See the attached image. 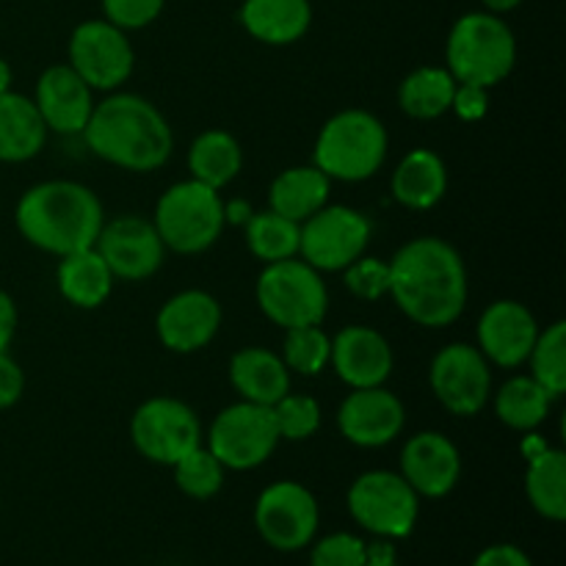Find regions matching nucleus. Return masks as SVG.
I'll list each match as a JSON object with an SVG mask.
<instances>
[{
    "label": "nucleus",
    "mask_w": 566,
    "mask_h": 566,
    "mask_svg": "<svg viewBox=\"0 0 566 566\" xmlns=\"http://www.w3.org/2000/svg\"><path fill=\"white\" fill-rule=\"evenodd\" d=\"M390 296L409 321L426 329L451 326L468 304V269L457 247L434 235L403 243L392 260Z\"/></svg>",
    "instance_id": "obj_1"
},
{
    "label": "nucleus",
    "mask_w": 566,
    "mask_h": 566,
    "mask_svg": "<svg viewBox=\"0 0 566 566\" xmlns=\"http://www.w3.org/2000/svg\"><path fill=\"white\" fill-rule=\"evenodd\" d=\"M81 136L97 158L127 171L160 169L175 149L166 116L138 94H111L94 105Z\"/></svg>",
    "instance_id": "obj_2"
},
{
    "label": "nucleus",
    "mask_w": 566,
    "mask_h": 566,
    "mask_svg": "<svg viewBox=\"0 0 566 566\" xmlns=\"http://www.w3.org/2000/svg\"><path fill=\"white\" fill-rule=\"evenodd\" d=\"M14 221L31 247L64 258L97 243L103 205L97 193L81 182L48 180L22 193Z\"/></svg>",
    "instance_id": "obj_3"
},
{
    "label": "nucleus",
    "mask_w": 566,
    "mask_h": 566,
    "mask_svg": "<svg viewBox=\"0 0 566 566\" xmlns=\"http://www.w3.org/2000/svg\"><path fill=\"white\" fill-rule=\"evenodd\" d=\"M385 158V125L363 108H346L335 114L315 138L313 166H318L329 180H368L381 169Z\"/></svg>",
    "instance_id": "obj_4"
},
{
    "label": "nucleus",
    "mask_w": 566,
    "mask_h": 566,
    "mask_svg": "<svg viewBox=\"0 0 566 566\" xmlns=\"http://www.w3.org/2000/svg\"><path fill=\"white\" fill-rule=\"evenodd\" d=\"M446 70L457 83L492 88L506 81L517 61L514 33L495 14H464L451 28L446 48Z\"/></svg>",
    "instance_id": "obj_5"
},
{
    "label": "nucleus",
    "mask_w": 566,
    "mask_h": 566,
    "mask_svg": "<svg viewBox=\"0 0 566 566\" xmlns=\"http://www.w3.org/2000/svg\"><path fill=\"white\" fill-rule=\"evenodd\" d=\"M153 224L166 249L177 254H199L213 247L224 230V202L216 188L191 177L166 188L155 205Z\"/></svg>",
    "instance_id": "obj_6"
},
{
    "label": "nucleus",
    "mask_w": 566,
    "mask_h": 566,
    "mask_svg": "<svg viewBox=\"0 0 566 566\" xmlns=\"http://www.w3.org/2000/svg\"><path fill=\"white\" fill-rule=\"evenodd\" d=\"M258 304L271 324L287 332L318 326L329 310V293L313 265L291 258L265 265L258 280Z\"/></svg>",
    "instance_id": "obj_7"
},
{
    "label": "nucleus",
    "mask_w": 566,
    "mask_h": 566,
    "mask_svg": "<svg viewBox=\"0 0 566 566\" xmlns=\"http://www.w3.org/2000/svg\"><path fill=\"white\" fill-rule=\"evenodd\" d=\"M348 512L370 534L403 539L418 523L420 495L403 481V475L370 470L348 490Z\"/></svg>",
    "instance_id": "obj_8"
},
{
    "label": "nucleus",
    "mask_w": 566,
    "mask_h": 566,
    "mask_svg": "<svg viewBox=\"0 0 566 566\" xmlns=\"http://www.w3.org/2000/svg\"><path fill=\"white\" fill-rule=\"evenodd\" d=\"M280 442L274 409L241 401L221 409L208 431V451L230 470L260 468Z\"/></svg>",
    "instance_id": "obj_9"
},
{
    "label": "nucleus",
    "mask_w": 566,
    "mask_h": 566,
    "mask_svg": "<svg viewBox=\"0 0 566 566\" xmlns=\"http://www.w3.org/2000/svg\"><path fill=\"white\" fill-rule=\"evenodd\" d=\"M130 437L136 451L155 464H175L202 446L197 412L177 398H149L133 412Z\"/></svg>",
    "instance_id": "obj_10"
},
{
    "label": "nucleus",
    "mask_w": 566,
    "mask_h": 566,
    "mask_svg": "<svg viewBox=\"0 0 566 566\" xmlns=\"http://www.w3.org/2000/svg\"><path fill=\"white\" fill-rule=\"evenodd\" d=\"M370 243V221L346 205L321 208L302 221L298 254L315 271H343L363 258Z\"/></svg>",
    "instance_id": "obj_11"
},
{
    "label": "nucleus",
    "mask_w": 566,
    "mask_h": 566,
    "mask_svg": "<svg viewBox=\"0 0 566 566\" xmlns=\"http://www.w3.org/2000/svg\"><path fill=\"white\" fill-rule=\"evenodd\" d=\"M437 401L457 418H473L484 409L492 392V370L484 354L468 343L440 348L429 368Z\"/></svg>",
    "instance_id": "obj_12"
},
{
    "label": "nucleus",
    "mask_w": 566,
    "mask_h": 566,
    "mask_svg": "<svg viewBox=\"0 0 566 566\" xmlns=\"http://www.w3.org/2000/svg\"><path fill=\"white\" fill-rule=\"evenodd\" d=\"M254 525L271 547L282 553L302 551L318 531V501L296 481L265 486L254 506Z\"/></svg>",
    "instance_id": "obj_13"
},
{
    "label": "nucleus",
    "mask_w": 566,
    "mask_h": 566,
    "mask_svg": "<svg viewBox=\"0 0 566 566\" xmlns=\"http://www.w3.org/2000/svg\"><path fill=\"white\" fill-rule=\"evenodd\" d=\"M133 48L125 31L108 20H88L72 31L70 66L99 92L119 88L133 72Z\"/></svg>",
    "instance_id": "obj_14"
},
{
    "label": "nucleus",
    "mask_w": 566,
    "mask_h": 566,
    "mask_svg": "<svg viewBox=\"0 0 566 566\" xmlns=\"http://www.w3.org/2000/svg\"><path fill=\"white\" fill-rule=\"evenodd\" d=\"M94 249L103 254L114 280L127 282L153 276L160 269L166 254V247L155 224L142 219V216H122V219L103 224Z\"/></svg>",
    "instance_id": "obj_15"
},
{
    "label": "nucleus",
    "mask_w": 566,
    "mask_h": 566,
    "mask_svg": "<svg viewBox=\"0 0 566 566\" xmlns=\"http://www.w3.org/2000/svg\"><path fill=\"white\" fill-rule=\"evenodd\" d=\"M407 423V412L396 392L385 387H359L343 398L337 429L352 446L381 448L396 440Z\"/></svg>",
    "instance_id": "obj_16"
},
{
    "label": "nucleus",
    "mask_w": 566,
    "mask_h": 566,
    "mask_svg": "<svg viewBox=\"0 0 566 566\" xmlns=\"http://www.w3.org/2000/svg\"><path fill=\"white\" fill-rule=\"evenodd\" d=\"M475 335H479L475 348L490 363L501 365V368H520L539 337V324L525 304L514 302V298H501L481 313Z\"/></svg>",
    "instance_id": "obj_17"
},
{
    "label": "nucleus",
    "mask_w": 566,
    "mask_h": 566,
    "mask_svg": "<svg viewBox=\"0 0 566 566\" xmlns=\"http://www.w3.org/2000/svg\"><path fill=\"white\" fill-rule=\"evenodd\" d=\"M221 326V304L208 291H182L158 310L155 329L175 354H193L208 346Z\"/></svg>",
    "instance_id": "obj_18"
},
{
    "label": "nucleus",
    "mask_w": 566,
    "mask_h": 566,
    "mask_svg": "<svg viewBox=\"0 0 566 566\" xmlns=\"http://www.w3.org/2000/svg\"><path fill=\"white\" fill-rule=\"evenodd\" d=\"M401 475L418 495L446 497L462 475L459 448L440 431H420L403 446Z\"/></svg>",
    "instance_id": "obj_19"
},
{
    "label": "nucleus",
    "mask_w": 566,
    "mask_h": 566,
    "mask_svg": "<svg viewBox=\"0 0 566 566\" xmlns=\"http://www.w3.org/2000/svg\"><path fill=\"white\" fill-rule=\"evenodd\" d=\"M329 363L352 390L381 387L392 374V348L387 337L370 326H346L332 340Z\"/></svg>",
    "instance_id": "obj_20"
},
{
    "label": "nucleus",
    "mask_w": 566,
    "mask_h": 566,
    "mask_svg": "<svg viewBox=\"0 0 566 566\" xmlns=\"http://www.w3.org/2000/svg\"><path fill=\"white\" fill-rule=\"evenodd\" d=\"M36 111L48 130L77 136L94 111L92 86L70 64L50 66L36 83Z\"/></svg>",
    "instance_id": "obj_21"
},
{
    "label": "nucleus",
    "mask_w": 566,
    "mask_h": 566,
    "mask_svg": "<svg viewBox=\"0 0 566 566\" xmlns=\"http://www.w3.org/2000/svg\"><path fill=\"white\" fill-rule=\"evenodd\" d=\"M230 381L243 401L274 407L291 392V370L271 348L249 346L230 359Z\"/></svg>",
    "instance_id": "obj_22"
},
{
    "label": "nucleus",
    "mask_w": 566,
    "mask_h": 566,
    "mask_svg": "<svg viewBox=\"0 0 566 566\" xmlns=\"http://www.w3.org/2000/svg\"><path fill=\"white\" fill-rule=\"evenodd\" d=\"M448 169L431 149H412L392 171V199L409 210H429L446 197Z\"/></svg>",
    "instance_id": "obj_23"
},
{
    "label": "nucleus",
    "mask_w": 566,
    "mask_h": 566,
    "mask_svg": "<svg viewBox=\"0 0 566 566\" xmlns=\"http://www.w3.org/2000/svg\"><path fill=\"white\" fill-rule=\"evenodd\" d=\"M48 127L39 116L36 103L17 92L0 94V160L22 164L42 153Z\"/></svg>",
    "instance_id": "obj_24"
},
{
    "label": "nucleus",
    "mask_w": 566,
    "mask_h": 566,
    "mask_svg": "<svg viewBox=\"0 0 566 566\" xmlns=\"http://www.w3.org/2000/svg\"><path fill=\"white\" fill-rule=\"evenodd\" d=\"M55 282H59V291L72 307L81 310H94L99 304H105V298L111 296V287H114V274H111L108 263L103 260V254L94 247L81 249V252L64 254L55 271Z\"/></svg>",
    "instance_id": "obj_25"
},
{
    "label": "nucleus",
    "mask_w": 566,
    "mask_h": 566,
    "mask_svg": "<svg viewBox=\"0 0 566 566\" xmlns=\"http://www.w3.org/2000/svg\"><path fill=\"white\" fill-rule=\"evenodd\" d=\"M329 191L332 180L318 166H293V169H285L271 182L269 210L302 224V221H307L310 216L324 208Z\"/></svg>",
    "instance_id": "obj_26"
},
{
    "label": "nucleus",
    "mask_w": 566,
    "mask_h": 566,
    "mask_svg": "<svg viewBox=\"0 0 566 566\" xmlns=\"http://www.w3.org/2000/svg\"><path fill=\"white\" fill-rule=\"evenodd\" d=\"M313 9L307 0H247L241 22L258 42L293 44L307 33Z\"/></svg>",
    "instance_id": "obj_27"
},
{
    "label": "nucleus",
    "mask_w": 566,
    "mask_h": 566,
    "mask_svg": "<svg viewBox=\"0 0 566 566\" xmlns=\"http://www.w3.org/2000/svg\"><path fill=\"white\" fill-rule=\"evenodd\" d=\"M243 166V149L238 138L227 130H205L193 138L188 149V169L193 180L210 188H224L238 177Z\"/></svg>",
    "instance_id": "obj_28"
},
{
    "label": "nucleus",
    "mask_w": 566,
    "mask_h": 566,
    "mask_svg": "<svg viewBox=\"0 0 566 566\" xmlns=\"http://www.w3.org/2000/svg\"><path fill=\"white\" fill-rule=\"evenodd\" d=\"M525 492L528 501L542 517L562 523L566 520V457L564 451L542 448L528 457L525 473Z\"/></svg>",
    "instance_id": "obj_29"
},
{
    "label": "nucleus",
    "mask_w": 566,
    "mask_h": 566,
    "mask_svg": "<svg viewBox=\"0 0 566 566\" xmlns=\"http://www.w3.org/2000/svg\"><path fill=\"white\" fill-rule=\"evenodd\" d=\"M457 81L442 66H420L398 86V105L412 119H437L451 111Z\"/></svg>",
    "instance_id": "obj_30"
},
{
    "label": "nucleus",
    "mask_w": 566,
    "mask_h": 566,
    "mask_svg": "<svg viewBox=\"0 0 566 566\" xmlns=\"http://www.w3.org/2000/svg\"><path fill=\"white\" fill-rule=\"evenodd\" d=\"M556 398L534 379V376H514L497 390L495 415L501 423L514 431H531L542 426L551 415Z\"/></svg>",
    "instance_id": "obj_31"
},
{
    "label": "nucleus",
    "mask_w": 566,
    "mask_h": 566,
    "mask_svg": "<svg viewBox=\"0 0 566 566\" xmlns=\"http://www.w3.org/2000/svg\"><path fill=\"white\" fill-rule=\"evenodd\" d=\"M247 247L258 260L269 263H280V260H291L298 254V235H302V224L285 219V216L274 213V210H263V213L249 216L247 224Z\"/></svg>",
    "instance_id": "obj_32"
},
{
    "label": "nucleus",
    "mask_w": 566,
    "mask_h": 566,
    "mask_svg": "<svg viewBox=\"0 0 566 566\" xmlns=\"http://www.w3.org/2000/svg\"><path fill=\"white\" fill-rule=\"evenodd\" d=\"M531 376L551 392L553 398H562L566 392V324L556 321L539 332L528 359Z\"/></svg>",
    "instance_id": "obj_33"
},
{
    "label": "nucleus",
    "mask_w": 566,
    "mask_h": 566,
    "mask_svg": "<svg viewBox=\"0 0 566 566\" xmlns=\"http://www.w3.org/2000/svg\"><path fill=\"white\" fill-rule=\"evenodd\" d=\"M171 468H175V481L180 492H186L188 497H197V501H208V497L219 495V490L224 486L227 468L202 446L193 448L191 453H186Z\"/></svg>",
    "instance_id": "obj_34"
},
{
    "label": "nucleus",
    "mask_w": 566,
    "mask_h": 566,
    "mask_svg": "<svg viewBox=\"0 0 566 566\" xmlns=\"http://www.w3.org/2000/svg\"><path fill=\"white\" fill-rule=\"evenodd\" d=\"M332 337L318 326H302V329H287L285 346H282V363L287 370H296L302 376H315L329 365Z\"/></svg>",
    "instance_id": "obj_35"
},
{
    "label": "nucleus",
    "mask_w": 566,
    "mask_h": 566,
    "mask_svg": "<svg viewBox=\"0 0 566 566\" xmlns=\"http://www.w3.org/2000/svg\"><path fill=\"white\" fill-rule=\"evenodd\" d=\"M271 409H274L280 440H310L321 426V407L310 396H293V392H287Z\"/></svg>",
    "instance_id": "obj_36"
},
{
    "label": "nucleus",
    "mask_w": 566,
    "mask_h": 566,
    "mask_svg": "<svg viewBox=\"0 0 566 566\" xmlns=\"http://www.w3.org/2000/svg\"><path fill=\"white\" fill-rule=\"evenodd\" d=\"M346 287L357 298L365 302H379L390 291V269L379 258H357L352 265H346Z\"/></svg>",
    "instance_id": "obj_37"
},
{
    "label": "nucleus",
    "mask_w": 566,
    "mask_h": 566,
    "mask_svg": "<svg viewBox=\"0 0 566 566\" xmlns=\"http://www.w3.org/2000/svg\"><path fill=\"white\" fill-rule=\"evenodd\" d=\"M313 566H365L368 564V545L359 536L332 534L315 545Z\"/></svg>",
    "instance_id": "obj_38"
},
{
    "label": "nucleus",
    "mask_w": 566,
    "mask_h": 566,
    "mask_svg": "<svg viewBox=\"0 0 566 566\" xmlns=\"http://www.w3.org/2000/svg\"><path fill=\"white\" fill-rule=\"evenodd\" d=\"M108 22L127 31V28H144L160 14L164 0H103Z\"/></svg>",
    "instance_id": "obj_39"
},
{
    "label": "nucleus",
    "mask_w": 566,
    "mask_h": 566,
    "mask_svg": "<svg viewBox=\"0 0 566 566\" xmlns=\"http://www.w3.org/2000/svg\"><path fill=\"white\" fill-rule=\"evenodd\" d=\"M451 111H457V116L462 122L484 119L486 111H490V88L470 86V83H457Z\"/></svg>",
    "instance_id": "obj_40"
},
{
    "label": "nucleus",
    "mask_w": 566,
    "mask_h": 566,
    "mask_svg": "<svg viewBox=\"0 0 566 566\" xmlns=\"http://www.w3.org/2000/svg\"><path fill=\"white\" fill-rule=\"evenodd\" d=\"M22 390H25L22 368L9 357V354L0 352V409L14 407L22 398Z\"/></svg>",
    "instance_id": "obj_41"
},
{
    "label": "nucleus",
    "mask_w": 566,
    "mask_h": 566,
    "mask_svg": "<svg viewBox=\"0 0 566 566\" xmlns=\"http://www.w3.org/2000/svg\"><path fill=\"white\" fill-rule=\"evenodd\" d=\"M473 566H534L520 547L514 545H492L475 558Z\"/></svg>",
    "instance_id": "obj_42"
},
{
    "label": "nucleus",
    "mask_w": 566,
    "mask_h": 566,
    "mask_svg": "<svg viewBox=\"0 0 566 566\" xmlns=\"http://www.w3.org/2000/svg\"><path fill=\"white\" fill-rule=\"evenodd\" d=\"M17 329V307L6 291H0V352H6Z\"/></svg>",
    "instance_id": "obj_43"
},
{
    "label": "nucleus",
    "mask_w": 566,
    "mask_h": 566,
    "mask_svg": "<svg viewBox=\"0 0 566 566\" xmlns=\"http://www.w3.org/2000/svg\"><path fill=\"white\" fill-rule=\"evenodd\" d=\"M254 210L249 208L247 202H232V205H224V221H232V224H247L249 216H252Z\"/></svg>",
    "instance_id": "obj_44"
},
{
    "label": "nucleus",
    "mask_w": 566,
    "mask_h": 566,
    "mask_svg": "<svg viewBox=\"0 0 566 566\" xmlns=\"http://www.w3.org/2000/svg\"><path fill=\"white\" fill-rule=\"evenodd\" d=\"M11 92V66L0 59V94Z\"/></svg>",
    "instance_id": "obj_45"
},
{
    "label": "nucleus",
    "mask_w": 566,
    "mask_h": 566,
    "mask_svg": "<svg viewBox=\"0 0 566 566\" xmlns=\"http://www.w3.org/2000/svg\"><path fill=\"white\" fill-rule=\"evenodd\" d=\"M492 11H512L514 6H520L523 0H484Z\"/></svg>",
    "instance_id": "obj_46"
},
{
    "label": "nucleus",
    "mask_w": 566,
    "mask_h": 566,
    "mask_svg": "<svg viewBox=\"0 0 566 566\" xmlns=\"http://www.w3.org/2000/svg\"><path fill=\"white\" fill-rule=\"evenodd\" d=\"M365 566H398L396 562H368Z\"/></svg>",
    "instance_id": "obj_47"
}]
</instances>
